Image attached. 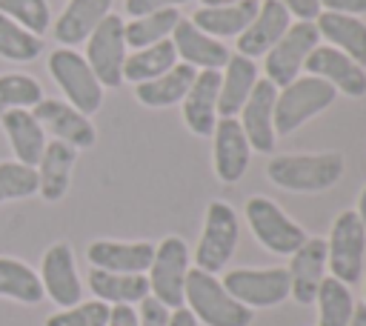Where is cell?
I'll return each instance as SVG.
<instances>
[{
	"mask_svg": "<svg viewBox=\"0 0 366 326\" xmlns=\"http://www.w3.org/2000/svg\"><path fill=\"white\" fill-rule=\"evenodd\" d=\"M183 303L197 317V323L206 326H252L254 317V309L237 303L223 289V283L203 269H189L183 283Z\"/></svg>",
	"mask_w": 366,
	"mask_h": 326,
	"instance_id": "obj_1",
	"label": "cell"
},
{
	"mask_svg": "<svg viewBox=\"0 0 366 326\" xmlns=\"http://www.w3.org/2000/svg\"><path fill=\"white\" fill-rule=\"evenodd\" d=\"M343 174V154H277L266 163V177L286 192H326Z\"/></svg>",
	"mask_w": 366,
	"mask_h": 326,
	"instance_id": "obj_2",
	"label": "cell"
},
{
	"mask_svg": "<svg viewBox=\"0 0 366 326\" xmlns=\"http://www.w3.org/2000/svg\"><path fill=\"white\" fill-rule=\"evenodd\" d=\"M337 92L320 77H295L277 89L274 97V134H292L335 103Z\"/></svg>",
	"mask_w": 366,
	"mask_h": 326,
	"instance_id": "obj_3",
	"label": "cell"
},
{
	"mask_svg": "<svg viewBox=\"0 0 366 326\" xmlns=\"http://www.w3.org/2000/svg\"><path fill=\"white\" fill-rule=\"evenodd\" d=\"M49 74L63 89L69 106H74L80 114H94L103 106V86L94 77L86 57L69 46H60L49 54Z\"/></svg>",
	"mask_w": 366,
	"mask_h": 326,
	"instance_id": "obj_4",
	"label": "cell"
},
{
	"mask_svg": "<svg viewBox=\"0 0 366 326\" xmlns=\"http://www.w3.org/2000/svg\"><path fill=\"white\" fill-rule=\"evenodd\" d=\"M237 237H240L237 212L223 200H212L206 209L197 249H194V269H203L209 275L223 272L237 249Z\"/></svg>",
	"mask_w": 366,
	"mask_h": 326,
	"instance_id": "obj_5",
	"label": "cell"
},
{
	"mask_svg": "<svg viewBox=\"0 0 366 326\" xmlns=\"http://www.w3.org/2000/svg\"><path fill=\"white\" fill-rule=\"evenodd\" d=\"M363 255H366V232L360 226V217L355 214V209L340 212L326 240V269L332 272V277L352 286L363 275Z\"/></svg>",
	"mask_w": 366,
	"mask_h": 326,
	"instance_id": "obj_6",
	"label": "cell"
},
{
	"mask_svg": "<svg viewBox=\"0 0 366 326\" xmlns=\"http://www.w3.org/2000/svg\"><path fill=\"white\" fill-rule=\"evenodd\" d=\"M246 220H249L257 243L274 255H292L309 237L303 232V226H297L274 200H269L263 194H254L246 200Z\"/></svg>",
	"mask_w": 366,
	"mask_h": 326,
	"instance_id": "obj_7",
	"label": "cell"
},
{
	"mask_svg": "<svg viewBox=\"0 0 366 326\" xmlns=\"http://www.w3.org/2000/svg\"><path fill=\"white\" fill-rule=\"evenodd\" d=\"M186 275H189V246L177 234L163 237L154 246V257L149 266V295L169 309H180Z\"/></svg>",
	"mask_w": 366,
	"mask_h": 326,
	"instance_id": "obj_8",
	"label": "cell"
},
{
	"mask_svg": "<svg viewBox=\"0 0 366 326\" xmlns=\"http://www.w3.org/2000/svg\"><path fill=\"white\" fill-rule=\"evenodd\" d=\"M126 20L120 14H106L97 29L86 37V63L103 89H117L123 83V60H126Z\"/></svg>",
	"mask_w": 366,
	"mask_h": 326,
	"instance_id": "obj_9",
	"label": "cell"
},
{
	"mask_svg": "<svg viewBox=\"0 0 366 326\" xmlns=\"http://www.w3.org/2000/svg\"><path fill=\"white\" fill-rule=\"evenodd\" d=\"M320 43V34L315 29V20H292V26L286 29V34L263 54V71L266 80H272L277 89L292 83L295 77H300L297 71L303 69L309 51Z\"/></svg>",
	"mask_w": 366,
	"mask_h": 326,
	"instance_id": "obj_10",
	"label": "cell"
},
{
	"mask_svg": "<svg viewBox=\"0 0 366 326\" xmlns=\"http://www.w3.org/2000/svg\"><path fill=\"white\" fill-rule=\"evenodd\" d=\"M223 289L249 309H269L289 297V272L274 269H232L220 280Z\"/></svg>",
	"mask_w": 366,
	"mask_h": 326,
	"instance_id": "obj_11",
	"label": "cell"
},
{
	"mask_svg": "<svg viewBox=\"0 0 366 326\" xmlns=\"http://www.w3.org/2000/svg\"><path fill=\"white\" fill-rule=\"evenodd\" d=\"M274 97H277V86L272 80H260L254 83V89L249 92L243 109L237 112V123L252 146V152L260 154H272L274 152Z\"/></svg>",
	"mask_w": 366,
	"mask_h": 326,
	"instance_id": "obj_12",
	"label": "cell"
},
{
	"mask_svg": "<svg viewBox=\"0 0 366 326\" xmlns=\"http://www.w3.org/2000/svg\"><path fill=\"white\" fill-rule=\"evenodd\" d=\"M303 69L312 77L326 80L337 94L346 97H363L366 94V69L357 66L349 54H343L335 46H315L303 63Z\"/></svg>",
	"mask_w": 366,
	"mask_h": 326,
	"instance_id": "obj_13",
	"label": "cell"
},
{
	"mask_svg": "<svg viewBox=\"0 0 366 326\" xmlns=\"http://www.w3.org/2000/svg\"><path fill=\"white\" fill-rule=\"evenodd\" d=\"M34 120L43 126V132L54 134V140H63L74 149H92L97 140V132L92 126V120L86 114H80L74 106L63 103V100H40L31 109Z\"/></svg>",
	"mask_w": 366,
	"mask_h": 326,
	"instance_id": "obj_14",
	"label": "cell"
},
{
	"mask_svg": "<svg viewBox=\"0 0 366 326\" xmlns=\"http://www.w3.org/2000/svg\"><path fill=\"white\" fill-rule=\"evenodd\" d=\"M40 283L43 292L63 309L80 303L83 286L77 277V266H74V255L69 243H54L46 249L43 263H40Z\"/></svg>",
	"mask_w": 366,
	"mask_h": 326,
	"instance_id": "obj_15",
	"label": "cell"
},
{
	"mask_svg": "<svg viewBox=\"0 0 366 326\" xmlns=\"http://www.w3.org/2000/svg\"><path fill=\"white\" fill-rule=\"evenodd\" d=\"M292 26V14L286 11L283 3L277 0H260L257 14L252 17V23L237 34V54L254 60L263 57Z\"/></svg>",
	"mask_w": 366,
	"mask_h": 326,
	"instance_id": "obj_16",
	"label": "cell"
},
{
	"mask_svg": "<svg viewBox=\"0 0 366 326\" xmlns=\"http://www.w3.org/2000/svg\"><path fill=\"white\" fill-rule=\"evenodd\" d=\"M214 174L220 183H237L252 160V146L237 117H217L214 123Z\"/></svg>",
	"mask_w": 366,
	"mask_h": 326,
	"instance_id": "obj_17",
	"label": "cell"
},
{
	"mask_svg": "<svg viewBox=\"0 0 366 326\" xmlns=\"http://www.w3.org/2000/svg\"><path fill=\"white\" fill-rule=\"evenodd\" d=\"M289 297L309 306L315 303L317 286L326 277V240L323 237H306L297 252L289 255Z\"/></svg>",
	"mask_w": 366,
	"mask_h": 326,
	"instance_id": "obj_18",
	"label": "cell"
},
{
	"mask_svg": "<svg viewBox=\"0 0 366 326\" xmlns=\"http://www.w3.org/2000/svg\"><path fill=\"white\" fill-rule=\"evenodd\" d=\"M169 40L174 43L177 57L183 63L194 66L197 71H203V69L220 71L226 66V60H229V49L220 40H214L212 34L200 31L189 17H180L177 20V26H174V31H172Z\"/></svg>",
	"mask_w": 366,
	"mask_h": 326,
	"instance_id": "obj_19",
	"label": "cell"
},
{
	"mask_svg": "<svg viewBox=\"0 0 366 326\" xmlns=\"http://www.w3.org/2000/svg\"><path fill=\"white\" fill-rule=\"evenodd\" d=\"M86 257L94 269L123 272V275H143L152 266L154 243L149 240H94L86 249Z\"/></svg>",
	"mask_w": 366,
	"mask_h": 326,
	"instance_id": "obj_20",
	"label": "cell"
},
{
	"mask_svg": "<svg viewBox=\"0 0 366 326\" xmlns=\"http://www.w3.org/2000/svg\"><path fill=\"white\" fill-rule=\"evenodd\" d=\"M217 92H220V71L203 69L197 71L192 89L186 92L183 103V123L189 126L192 134L197 137H209L214 132L217 123Z\"/></svg>",
	"mask_w": 366,
	"mask_h": 326,
	"instance_id": "obj_21",
	"label": "cell"
},
{
	"mask_svg": "<svg viewBox=\"0 0 366 326\" xmlns=\"http://www.w3.org/2000/svg\"><path fill=\"white\" fill-rule=\"evenodd\" d=\"M77 160V149L63 140H49L43 149V157L37 160V194L49 203H57L69 192L71 169Z\"/></svg>",
	"mask_w": 366,
	"mask_h": 326,
	"instance_id": "obj_22",
	"label": "cell"
},
{
	"mask_svg": "<svg viewBox=\"0 0 366 326\" xmlns=\"http://www.w3.org/2000/svg\"><path fill=\"white\" fill-rule=\"evenodd\" d=\"M315 29L326 40V46H335L357 66H366V23L360 17L320 9V14L315 17Z\"/></svg>",
	"mask_w": 366,
	"mask_h": 326,
	"instance_id": "obj_23",
	"label": "cell"
},
{
	"mask_svg": "<svg viewBox=\"0 0 366 326\" xmlns=\"http://www.w3.org/2000/svg\"><path fill=\"white\" fill-rule=\"evenodd\" d=\"M112 3L114 0H69L51 29L54 40L69 49L74 43H86V37L97 29V23L106 14H112Z\"/></svg>",
	"mask_w": 366,
	"mask_h": 326,
	"instance_id": "obj_24",
	"label": "cell"
},
{
	"mask_svg": "<svg viewBox=\"0 0 366 326\" xmlns=\"http://www.w3.org/2000/svg\"><path fill=\"white\" fill-rule=\"evenodd\" d=\"M257 83V66L254 60L243 54H229L226 66L220 69V92H217V114L220 117H237L243 109L249 92Z\"/></svg>",
	"mask_w": 366,
	"mask_h": 326,
	"instance_id": "obj_25",
	"label": "cell"
},
{
	"mask_svg": "<svg viewBox=\"0 0 366 326\" xmlns=\"http://www.w3.org/2000/svg\"><path fill=\"white\" fill-rule=\"evenodd\" d=\"M0 123H3V132L9 137L14 157L26 166H37L49 140H46L43 126L34 120L31 109H9L0 114Z\"/></svg>",
	"mask_w": 366,
	"mask_h": 326,
	"instance_id": "obj_26",
	"label": "cell"
},
{
	"mask_svg": "<svg viewBox=\"0 0 366 326\" xmlns=\"http://www.w3.org/2000/svg\"><path fill=\"white\" fill-rule=\"evenodd\" d=\"M257 6H260V0H240V3H226V6H200L189 20L200 31L212 34L214 40L237 37L252 23V17L257 14Z\"/></svg>",
	"mask_w": 366,
	"mask_h": 326,
	"instance_id": "obj_27",
	"label": "cell"
},
{
	"mask_svg": "<svg viewBox=\"0 0 366 326\" xmlns=\"http://www.w3.org/2000/svg\"><path fill=\"white\" fill-rule=\"evenodd\" d=\"M194 77H197V69L194 66L174 63L160 77L146 80V83H137L134 86V97L143 106H149V109H166V106H174V103H180L186 97V92L192 89Z\"/></svg>",
	"mask_w": 366,
	"mask_h": 326,
	"instance_id": "obj_28",
	"label": "cell"
},
{
	"mask_svg": "<svg viewBox=\"0 0 366 326\" xmlns=\"http://www.w3.org/2000/svg\"><path fill=\"white\" fill-rule=\"evenodd\" d=\"M89 289L97 300L109 306H134L149 295V277L146 275H123V272H106L94 269L89 272Z\"/></svg>",
	"mask_w": 366,
	"mask_h": 326,
	"instance_id": "obj_29",
	"label": "cell"
},
{
	"mask_svg": "<svg viewBox=\"0 0 366 326\" xmlns=\"http://www.w3.org/2000/svg\"><path fill=\"white\" fill-rule=\"evenodd\" d=\"M174 63H177L174 43L172 40H160V43H152V46H143V49H134L132 54H126V60H123V80L137 86V83L160 77Z\"/></svg>",
	"mask_w": 366,
	"mask_h": 326,
	"instance_id": "obj_30",
	"label": "cell"
},
{
	"mask_svg": "<svg viewBox=\"0 0 366 326\" xmlns=\"http://www.w3.org/2000/svg\"><path fill=\"white\" fill-rule=\"evenodd\" d=\"M0 297H11L17 303H40L46 297L40 275L17 257H0Z\"/></svg>",
	"mask_w": 366,
	"mask_h": 326,
	"instance_id": "obj_31",
	"label": "cell"
},
{
	"mask_svg": "<svg viewBox=\"0 0 366 326\" xmlns=\"http://www.w3.org/2000/svg\"><path fill=\"white\" fill-rule=\"evenodd\" d=\"M180 17H183V14H180L177 9H160V11H149V14L132 17V20L123 26L126 46L143 49V46H152V43L169 40Z\"/></svg>",
	"mask_w": 366,
	"mask_h": 326,
	"instance_id": "obj_32",
	"label": "cell"
},
{
	"mask_svg": "<svg viewBox=\"0 0 366 326\" xmlns=\"http://www.w3.org/2000/svg\"><path fill=\"white\" fill-rule=\"evenodd\" d=\"M315 303H317V326H346L355 312L352 289L332 275L320 280Z\"/></svg>",
	"mask_w": 366,
	"mask_h": 326,
	"instance_id": "obj_33",
	"label": "cell"
},
{
	"mask_svg": "<svg viewBox=\"0 0 366 326\" xmlns=\"http://www.w3.org/2000/svg\"><path fill=\"white\" fill-rule=\"evenodd\" d=\"M43 51V40L31 31H26L20 23L0 14V57L14 63H29Z\"/></svg>",
	"mask_w": 366,
	"mask_h": 326,
	"instance_id": "obj_34",
	"label": "cell"
},
{
	"mask_svg": "<svg viewBox=\"0 0 366 326\" xmlns=\"http://www.w3.org/2000/svg\"><path fill=\"white\" fill-rule=\"evenodd\" d=\"M43 100V86L29 74H0V114L9 109H34Z\"/></svg>",
	"mask_w": 366,
	"mask_h": 326,
	"instance_id": "obj_35",
	"label": "cell"
},
{
	"mask_svg": "<svg viewBox=\"0 0 366 326\" xmlns=\"http://www.w3.org/2000/svg\"><path fill=\"white\" fill-rule=\"evenodd\" d=\"M0 14L20 23L26 31L43 37L51 29V9L46 0H0Z\"/></svg>",
	"mask_w": 366,
	"mask_h": 326,
	"instance_id": "obj_36",
	"label": "cell"
},
{
	"mask_svg": "<svg viewBox=\"0 0 366 326\" xmlns=\"http://www.w3.org/2000/svg\"><path fill=\"white\" fill-rule=\"evenodd\" d=\"M37 194V172L20 160L0 163V203Z\"/></svg>",
	"mask_w": 366,
	"mask_h": 326,
	"instance_id": "obj_37",
	"label": "cell"
},
{
	"mask_svg": "<svg viewBox=\"0 0 366 326\" xmlns=\"http://www.w3.org/2000/svg\"><path fill=\"white\" fill-rule=\"evenodd\" d=\"M112 306L103 300H80L46 320V326H106Z\"/></svg>",
	"mask_w": 366,
	"mask_h": 326,
	"instance_id": "obj_38",
	"label": "cell"
},
{
	"mask_svg": "<svg viewBox=\"0 0 366 326\" xmlns=\"http://www.w3.org/2000/svg\"><path fill=\"white\" fill-rule=\"evenodd\" d=\"M137 306H140V309H137V326H169V315H172V309L163 306L157 297L146 295Z\"/></svg>",
	"mask_w": 366,
	"mask_h": 326,
	"instance_id": "obj_39",
	"label": "cell"
},
{
	"mask_svg": "<svg viewBox=\"0 0 366 326\" xmlns=\"http://www.w3.org/2000/svg\"><path fill=\"white\" fill-rule=\"evenodd\" d=\"M189 0H126V14L129 17H140L149 11H160V9H177Z\"/></svg>",
	"mask_w": 366,
	"mask_h": 326,
	"instance_id": "obj_40",
	"label": "cell"
},
{
	"mask_svg": "<svg viewBox=\"0 0 366 326\" xmlns=\"http://www.w3.org/2000/svg\"><path fill=\"white\" fill-rule=\"evenodd\" d=\"M323 11H337V14H352L360 17L366 14V0H317Z\"/></svg>",
	"mask_w": 366,
	"mask_h": 326,
	"instance_id": "obj_41",
	"label": "cell"
},
{
	"mask_svg": "<svg viewBox=\"0 0 366 326\" xmlns=\"http://www.w3.org/2000/svg\"><path fill=\"white\" fill-rule=\"evenodd\" d=\"M286 6V11L297 20H315L320 14V3L317 0H277Z\"/></svg>",
	"mask_w": 366,
	"mask_h": 326,
	"instance_id": "obj_42",
	"label": "cell"
},
{
	"mask_svg": "<svg viewBox=\"0 0 366 326\" xmlns=\"http://www.w3.org/2000/svg\"><path fill=\"white\" fill-rule=\"evenodd\" d=\"M106 326H137V309H132V306H126V303L112 306Z\"/></svg>",
	"mask_w": 366,
	"mask_h": 326,
	"instance_id": "obj_43",
	"label": "cell"
},
{
	"mask_svg": "<svg viewBox=\"0 0 366 326\" xmlns=\"http://www.w3.org/2000/svg\"><path fill=\"white\" fill-rule=\"evenodd\" d=\"M169 326H197V317H194L186 306H180V309H172V315H169Z\"/></svg>",
	"mask_w": 366,
	"mask_h": 326,
	"instance_id": "obj_44",
	"label": "cell"
},
{
	"mask_svg": "<svg viewBox=\"0 0 366 326\" xmlns=\"http://www.w3.org/2000/svg\"><path fill=\"white\" fill-rule=\"evenodd\" d=\"M346 326H366V303H355V312Z\"/></svg>",
	"mask_w": 366,
	"mask_h": 326,
	"instance_id": "obj_45",
	"label": "cell"
},
{
	"mask_svg": "<svg viewBox=\"0 0 366 326\" xmlns=\"http://www.w3.org/2000/svg\"><path fill=\"white\" fill-rule=\"evenodd\" d=\"M355 214L360 217V226H363V232H366V186H363V192H360V197H357V209H355Z\"/></svg>",
	"mask_w": 366,
	"mask_h": 326,
	"instance_id": "obj_46",
	"label": "cell"
},
{
	"mask_svg": "<svg viewBox=\"0 0 366 326\" xmlns=\"http://www.w3.org/2000/svg\"><path fill=\"white\" fill-rule=\"evenodd\" d=\"M203 6H226V3H240V0H200Z\"/></svg>",
	"mask_w": 366,
	"mask_h": 326,
	"instance_id": "obj_47",
	"label": "cell"
},
{
	"mask_svg": "<svg viewBox=\"0 0 366 326\" xmlns=\"http://www.w3.org/2000/svg\"><path fill=\"white\" fill-rule=\"evenodd\" d=\"M363 303H366V300H363Z\"/></svg>",
	"mask_w": 366,
	"mask_h": 326,
	"instance_id": "obj_48",
	"label": "cell"
}]
</instances>
